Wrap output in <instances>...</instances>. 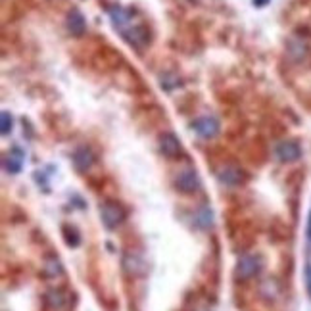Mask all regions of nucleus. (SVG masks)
Here are the masks:
<instances>
[{
  "label": "nucleus",
  "instance_id": "f257e3e1",
  "mask_svg": "<svg viewBox=\"0 0 311 311\" xmlns=\"http://www.w3.org/2000/svg\"><path fill=\"white\" fill-rule=\"evenodd\" d=\"M100 217H102V223L108 227V229H115L123 223L125 219V211L121 209V206L113 202H106L100 206Z\"/></svg>",
  "mask_w": 311,
  "mask_h": 311
},
{
  "label": "nucleus",
  "instance_id": "f03ea898",
  "mask_svg": "<svg viewBox=\"0 0 311 311\" xmlns=\"http://www.w3.org/2000/svg\"><path fill=\"white\" fill-rule=\"evenodd\" d=\"M261 267H263L261 258H258V256H242L238 259V265H236V277L252 279V277H256L261 271Z\"/></svg>",
  "mask_w": 311,
  "mask_h": 311
},
{
  "label": "nucleus",
  "instance_id": "7ed1b4c3",
  "mask_svg": "<svg viewBox=\"0 0 311 311\" xmlns=\"http://www.w3.org/2000/svg\"><path fill=\"white\" fill-rule=\"evenodd\" d=\"M275 154H277V157H279L280 161H284V163H292V161H296V159H300L302 148H300V144L294 142V140H282V142L277 144Z\"/></svg>",
  "mask_w": 311,
  "mask_h": 311
},
{
  "label": "nucleus",
  "instance_id": "20e7f679",
  "mask_svg": "<svg viewBox=\"0 0 311 311\" xmlns=\"http://www.w3.org/2000/svg\"><path fill=\"white\" fill-rule=\"evenodd\" d=\"M175 185L181 192L185 194H194L198 188H200V179L198 175L194 173V169H183V171L177 175L175 179Z\"/></svg>",
  "mask_w": 311,
  "mask_h": 311
},
{
  "label": "nucleus",
  "instance_id": "39448f33",
  "mask_svg": "<svg viewBox=\"0 0 311 311\" xmlns=\"http://www.w3.org/2000/svg\"><path fill=\"white\" fill-rule=\"evenodd\" d=\"M192 129L202 137V139H213L219 133V121L211 115H204V117H198L194 123H192Z\"/></svg>",
  "mask_w": 311,
  "mask_h": 311
},
{
  "label": "nucleus",
  "instance_id": "423d86ee",
  "mask_svg": "<svg viewBox=\"0 0 311 311\" xmlns=\"http://www.w3.org/2000/svg\"><path fill=\"white\" fill-rule=\"evenodd\" d=\"M159 150L165 157H177V156H181L183 148H181L179 139L173 133H165V135L159 137Z\"/></svg>",
  "mask_w": 311,
  "mask_h": 311
},
{
  "label": "nucleus",
  "instance_id": "0eeeda50",
  "mask_svg": "<svg viewBox=\"0 0 311 311\" xmlns=\"http://www.w3.org/2000/svg\"><path fill=\"white\" fill-rule=\"evenodd\" d=\"M217 179L221 185H227V187H238L244 177H242V171L238 167H233V165H225L221 167L217 173Z\"/></svg>",
  "mask_w": 311,
  "mask_h": 311
},
{
  "label": "nucleus",
  "instance_id": "6e6552de",
  "mask_svg": "<svg viewBox=\"0 0 311 311\" xmlns=\"http://www.w3.org/2000/svg\"><path fill=\"white\" fill-rule=\"evenodd\" d=\"M23 159H25L23 150L14 146V148L6 154V157H4V169L8 173H12V175H16V173H19L21 167H23Z\"/></svg>",
  "mask_w": 311,
  "mask_h": 311
},
{
  "label": "nucleus",
  "instance_id": "1a4fd4ad",
  "mask_svg": "<svg viewBox=\"0 0 311 311\" xmlns=\"http://www.w3.org/2000/svg\"><path fill=\"white\" fill-rule=\"evenodd\" d=\"M67 29L75 37H81L83 33L87 31V21H85V17H83V14L79 10H71L67 14Z\"/></svg>",
  "mask_w": 311,
  "mask_h": 311
},
{
  "label": "nucleus",
  "instance_id": "9d476101",
  "mask_svg": "<svg viewBox=\"0 0 311 311\" xmlns=\"http://www.w3.org/2000/svg\"><path fill=\"white\" fill-rule=\"evenodd\" d=\"M94 161V156L91 150L87 148H79L77 152L73 154V165L77 167V171H87Z\"/></svg>",
  "mask_w": 311,
  "mask_h": 311
},
{
  "label": "nucleus",
  "instance_id": "9b49d317",
  "mask_svg": "<svg viewBox=\"0 0 311 311\" xmlns=\"http://www.w3.org/2000/svg\"><path fill=\"white\" fill-rule=\"evenodd\" d=\"M45 304H47L50 310H65L67 308V298L60 290H50L45 296Z\"/></svg>",
  "mask_w": 311,
  "mask_h": 311
},
{
  "label": "nucleus",
  "instance_id": "f8f14e48",
  "mask_svg": "<svg viewBox=\"0 0 311 311\" xmlns=\"http://www.w3.org/2000/svg\"><path fill=\"white\" fill-rule=\"evenodd\" d=\"M123 267L129 275H140L144 271V263L135 256H125L123 258Z\"/></svg>",
  "mask_w": 311,
  "mask_h": 311
},
{
  "label": "nucleus",
  "instance_id": "ddd939ff",
  "mask_svg": "<svg viewBox=\"0 0 311 311\" xmlns=\"http://www.w3.org/2000/svg\"><path fill=\"white\" fill-rule=\"evenodd\" d=\"M45 275L50 277V279L62 275V263H60L58 258H48L47 261H45Z\"/></svg>",
  "mask_w": 311,
  "mask_h": 311
},
{
  "label": "nucleus",
  "instance_id": "4468645a",
  "mask_svg": "<svg viewBox=\"0 0 311 311\" xmlns=\"http://www.w3.org/2000/svg\"><path fill=\"white\" fill-rule=\"evenodd\" d=\"M12 131V115L8 111H2V135H10Z\"/></svg>",
  "mask_w": 311,
  "mask_h": 311
},
{
  "label": "nucleus",
  "instance_id": "2eb2a0df",
  "mask_svg": "<svg viewBox=\"0 0 311 311\" xmlns=\"http://www.w3.org/2000/svg\"><path fill=\"white\" fill-rule=\"evenodd\" d=\"M306 279H308V288H310V294H311V263L308 265V269H306Z\"/></svg>",
  "mask_w": 311,
  "mask_h": 311
},
{
  "label": "nucleus",
  "instance_id": "dca6fc26",
  "mask_svg": "<svg viewBox=\"0 0 311 311\" xmlns=\"http://www.w3.org/2000/svg\"><path fill=\"white\" fill-rule=\"evenodd\" d=\"M308 238H310V246H311V213H310V223H308Z\"/></svg>",
  "mask_w": 311,
  "mask_h": 311
}]
</instances>
